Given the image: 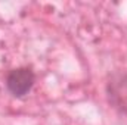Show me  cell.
Masks as SVG:
<instances>
[{"label":"cell","instance_id":"7a4b0ae2","mask_svg":"<svg viewBox=\"0 0 127 125\" xmlns=\"http://www.w3.org/2000/svg\"><path fill=\"white\" fill-rule=\"evenodd\" d=\"M35 83V74L28 66H19L15 69H10L6 75L4 85L7 91L13 97H24L31 91Z\"/></svg>","mask_w":127,"mask_h":125},{"label":"cell","instance_id":"6da1fadb","mask_svg":"<svg viewBox=\"0 0 127 125\" xmlns=\"http://www.w3.org/2000/svg\"><path fill=\"white\" fill-rule=\"evenodd\" d=\"M105 93L108 103L120 113L127 115V74L115 71L108 75Z\"/></svg>","mask_w":127,"mask_h":125}]
</instances>
